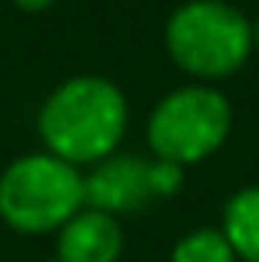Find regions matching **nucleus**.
Masks as SVG:
<instances>
[{
	"label": "nucleus",
	"mask_w": 259,
	"mask_h": 262,
	"mask_svg": "<svg viewBox=\"0 0 259 262\" xmlns=\"http://www.w3.org/2000/svg\"><path fill=\"white\" fill-rule=\"evenodd\" d=\"M130 126V103L113 80L80 73L44 100L37 133L44 149L73 166H97L120 149Z\"/></svg>",
	"instance_id": "nucleus-1"
},
{
	"label": "nucleus",
	"mask_w": 259,
	"mask_h": 262,
	"mask_svg": "<svg viewBox=\"0 0 259 262\" xmlns=\"http://www.w3.org/2000/svg\"><path fill=\"white\" fill-rule=\"evenodd\" d=\"M166 53L196 83H216L253 57V24L226 0H186L166 20Z\"/></svg>",
	"instance_id": "nucleus-2"
},
{
	"label": "nucleus",
	"mask_w": 259,
	"mask_h": 262,
	"mask_svg": "<svg viewBox=\"0 0 259 262\" xmlns=\"http://www.w3.org/2000/svg\"><path fill=\"white\" fill-rule=\"evenodd\" d=\"M87 206L80 166L47 153H27L0 173V223L20 236L60 232Z\"/></svg>",
	"instance_id": "nucleus-3"
},
{
	"label": "nucleus",
	"mask_w": 259,
	"mask_h": 262,
	"mask_svg": "<svg viewBox=\"0 0 259 262\" xmlns=\"http://www.w3.org/2000/svg\"><path fill=\"white\" fill-rule=\"evenodd\" d=\"M229 133H233V106L226 93L213 83L169 90L146 120L149 153L183 169L220 153Z\"/></svg>",
	"instance_id": "nucleus-4"
},
{
	"label": "nucleus",
	"mask_w": 259,
	"mask_h": 262,
	"mask_svg": "<svg viewBox=\"0 0 259 262\" xmlns=\"http://www.w3.org/2000/svg\"><path fill=\"white\" fill-rule=\"evenodd\" d=\"M183 189V166L166 160H146V156L113 153L90 166L83 176L87 206L103 209L110 216L123 219L130 212H143L149 203L169 199Z\"/></svg>",
	"instance_id": "nucleus-5"
},
{
	"label": "nucleus",
	"mask_w": 259,
	"mask_h": 262,
	"mask_svg": "<svg viewBox=\"0 0 259 262\" xmlns=\"http://www.w3.org/2000/svg\"><path fill=\"white\" fill-rule=\"evenodd\" d=\"M123 249V223L93 206H83L57 232V262H120Z\"/></svg>",
	"instance_id": "nucleus-6"
},
{
	"label": "nucleus",
	"mask_w": 259,
	"mask_h": 262,
	"mask_svg": "<svg viewBox=\"0 0 259 262\" xmlns=\"http://www.w3.org/2000/svg\"><path fill=\"white\" fill-rule=\"evenodd\" d=\"M220 229L240 262H259V186H243L229 196Z\"/></svg>",
	"instance_id": "nucleus-7"
},
{
	"label": "nucleus",
	"mask_w": 259,
	"mask_h": 262,
	"mask_svg": "<svg viewBox=\"0 0 259 262\" xmlns=\"http://www.w3.org/2000/svg\"><path fill=\"white\" fill-rule=\"evenodd\" d=\"M169 262H240L233 252V246L226 243L223 229H193L173 246Z\"/></svg>",
	"instance_id": "nucleus-8"
},
{
	"label": "nucleus",
	"mask_w": 259,
	"mask_h": 262,
	"mask_svg": "<svg viewBox=\"0 0 259 262\" xmlns=\"http://www.w3.org/2000/svg\"><path fill=\"white\" fill-rule=\"evenodd\" d=\"M10 4L24 13H40V10H47V7H53V0H10Z\"/></svg>",
	"instance_id": "nucleus-9"
},
{
	"label": "nucleus",
	"mask_w": 259,
	"mask_h": 262,
	"mask_svg": "<svg viewBox=\"0 0 259 262\" xmlns=\"http://www.w3.org/2000/svg\"><path fill=\"white\" fill-rule=\"evenodd\" d=\"M253 53H259V20H253Z\"/></svg>",
	"instance_id": "nucleus-10"
},
{
	"label": "nucleus",
	"mask_w": 259,
	"mask_h": 262,
	"mask_svg": "<svg viewBox=\"0 0 259 262\" xmlns=\"http://www.w3.org/2000/svg\"><path fill=\"white\" fill-rule=\"evenodd\" d=\"M0 246H4V239H0Z\"/></svg>",
	"instance_id": "nucleus-11"
}]
</instances>
